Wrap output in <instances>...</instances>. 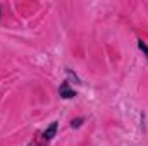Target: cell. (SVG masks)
I'll use <instances>...</instances> for the list:
<instances>
[{"mask_svg":"<svg viewBox=\"0 0 148 146\" xmlns=\"http://www.w3.org/2000/svg\"><path fill=\"white\" fill-rule=\"evenodd\" d=\"M138 46H140V50L147 55V59H148V46H147V43H145L143 40H140V41H138Z\"/></svg>","mask_w":148,"mask_h":146,"instance_id":"3957f363","label":"cell"},{"mask_svg":"<svg viewBox=\"0 0 148 146\" xmlns=\"http://www.w3.org/2000/svg\"><path fill=\"white\" fill-rule=\"evenodd\" d=\"M59 93H60V96H62V98H67V100L76 96V93H74L73 89L69 88V83H62V84H60V89H59Z\"/></svg>","mask_w":148,"mask_h":146,"instance_id":"6da1fadb","label":"cell"},{"mask_svg":"<svg viewBox=\"0 0 148 146\" xmlns=\"http://www.w3.org/2000/svg\"><path fill=\"white\" fill-rule=\"evenodd\" d=\"M81 122H83V119H76V120L71 122V127H73V129H77V127L81 126Z\"/></svg>","mask_w":148,"mask_h":146,"instance_id":"277c9868","label":"cell"},{"mask_svg":"<svg viewBox=\"0 0 148 146\" xmlns=\"http://www.w3.org/2000/svg\"><path fill=\"white\" fill-rule=\"evenodd\" d=\"M55 132H57V122H52L50 127L43 132V139H45V141H50V139L55 136Z\"/></svg>","mask_w":148,"mask_h":146,"instance_id":"7a4b0ae2","label":"cell"}]
</instances>
